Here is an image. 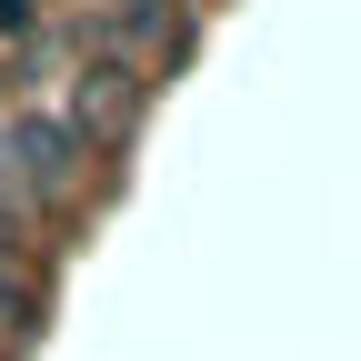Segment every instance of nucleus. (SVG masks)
Returning <instances> with one entry per match:
<instances>
[]
</instances>
